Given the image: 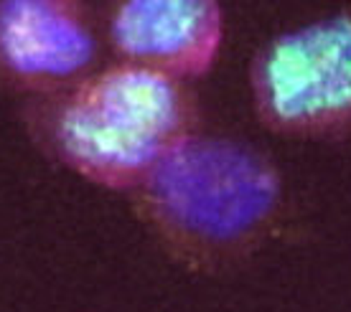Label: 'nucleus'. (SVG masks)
Listing matches in <instances>:
<instances>
[{
    "instance_id": "obj_1",
    "label": "nucleus",
    "mask_w": 351,
    "mask_h": 312,
    "mask_svg": "<svg viewBox=\"0 0 351 312\" xmlns=\"http://www.w3.org/2000/svg\"><path fill=\"white\" fill-rule=\"evenodd\" d=\"M196 122L186 81L117 64L49 96L44 142L84 181L132 193Z\"/></svg>"
},
{
    "instance_id": "obj_2",
    "label": "nucleus",
    "mask_w": 351,
    "mask_h": 312,
    "mask_svg": "<svg viewBox=\"0 0 351 312\" xmlns=\"http://www.w3.org/2000/svg\"><path fill=\"white\" fill-rule=\"evenodd\" d=\"M132 203L173 257L214 267L252 246L272 221L280 175L250 145L193 132L132 191Z\"/></svg>"
},
{
    "instance_id": "obj_3",
    "label": "nucleus",
    "mask_w": 351,
    "mask_h": 312,
    "mask_svg": "<svg viewBox=\"0 0 351 312\" xmlns=\"http://www.w3.org/2000/svg\"><path fill=\"white\" fill-rule=\"evenodd\" d=\"M255 112L285 138H351V8L265 44L250 71Z\"/></svg>"
},
{
    "instance_id": "obj_4",
    "label": "nucleus",
    "mask_w": 351,
    "mask_h": 312,
    "mask_svg": "<svg viewBox=\"0 0 351 312\" xmlns=\"http://www.w3.org/2000/svg\"><path fill=\"white\" fill-rule=\"evenodd\" d=\"M97 36L74 0H0V77L38 94H59L89 77Z\"/></svg>"
},
{
    "instance_id": "obj_5",
    "label": "nucleus",
    "mask_w": 351,
    "mask_h": 312,
    "mask_svg": "<svg viewBox=\"0 0 351 312\" xmlns=\"http://www.w3.org/2000/svg\"><path fill=\"white\" fill-rule=\"evenodd\" d=\"M224 41V13L214 0H128L110 18V44L132 66L173 79L204 77Z\"/></svg>"
}]
</instances>
